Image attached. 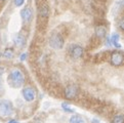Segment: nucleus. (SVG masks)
<instances>
[{
  "label": "nucleus",
  "instance_id": "nucleus-1",
  "mask_svg": "<svg viewBox=\"0 0 124 123\" xmlns=\"http://www.w3.org/2000/svg\"><path fill=\"white\" fill-rule=\"evenodd\" d=\"M7 82L11 87L14 88H20L25 83V75L20 69H14L11 70L10 73L8 74Z\"/></svg>",
  "mask_w": 124,
  "mask_h": 123
},
{
  "label": "nucleus",
  "instance_id": "nucleus-2",
  "mask_svg": "<svg viewBox=\"0 0 124 123\" xmlns=\"http://www.w3.org/2000/svg\"><path fill=\"white\" fill-rule=\"evenodd\" d=\"M64 44H65V40L60 34L55 33V34H52L50 36L49 46L52 48V49H55V50L62 49V48L64 47Z\"/></svg>",
  "mask_w": 124,
  "mask_h": 123
},
{
  "label": "nucleus",
  "instance_id": "nucleus-3",
  "mask_svg": "<svg viewBox=\"0 0 124 123\" xmlns=\"http://www.w3.org/2000/svg\"><path fill=\"white\" fill-rule=\"evenodd\" d=\"M14 113V107L12 104L7 100H0V116L8 117Z\"/></svg>",
  "mask_w": 124,
  "mask_h": 123
},
{
  "label": "nucleus",
  "instance_id": "nucleus-4",
  "mask_svg": "<svg viewBox=\"0 0 124 123\" xmlns=\"http://www.w3.org/2000/svg\"><path fill=\"white\" fill-rule=\"evenodd\" d=\"M68 52H69V54H70V56L72 59L78 60V59L82 58L83 48H82V46L78 45V44H72V45H70L69 49H68Z\"/></svg>",
  "mask_w": 124,
  "mask_h": 123
},
{
  "label": "nucleus",
  "instance_id": "nucleus-5",
  "mask_svg": "<svg viewBox=\"0 0 124 123\" xmlns=\"http://www.w3.org/2000/svg\"><path fill=\"white\" fill-rule=\"evenodd\" d=\"M78 86L75 84H70L65 88L64 90V95L67 100H74L78 94Z\"/></svg>",
  "mask_w": 124,
  "mask_h": 123
},
{
  "label": "nucleus",
  "instance_id": "nucleus-6",
  "mask_svg": "<svg viewBox=\"0 0 124 123\" xmlns=\"http://www.w3.org/2000/svg\"><path fill=\"white\" fill-rule=\"evenodd\" d=\"M22 94L26 102H33L36 98V92H35L34 88L31 86H27L22 90Z\"/></svg>",
  "mask_w": 124,
  "mask_h": 123
},
{
  "label": "nucleus",
  "instance_id": "nucleus-7",
  "mask_svg": "<svg viewBox=\"0 0 124 123\" xmlns=\"http://www.w3.org/2000/svg\"><path fill=\"white\" fill-rule=\"evenodd\" d=\"M124 62V54H121V52H113L112 55H111V60L110 63L114 67H118V66H121Z\"/></svg>",
  "mask_w": 124,
  "mask_h": 123
},
{
  "label": "nucleus",
  "instance_id": "nucleus-8",
  "mask_svg": "<svg viewBox=\"0 0 124 123\" xmlns=\"http://www.w3.org/2000/svg\"><path fill=\"white\" fill-rule=\"evenodd\" d=\"M21 16L22 20L24 21V23H30L33 19V10L31 7H25L23 10L21 11Z\"/></svg>",
  "mask_w": 124,
  "mask_h": 123
},
{
  "label": "nucleus",
  "instance_id": "nucleus-9",
  "mask_svg": "<svg viewBox=\"0 0 124 123\" xmlns=\"http://www.w3.org/2000/svg\"><path fill=\"white\" fill-rule=\"evenodd\" d=\"M49 15V7L46 3H42L39 8V16L41 17L42 20H46Z\"/></svg>",
  "mask_w": 124,
  "mask_h": 123
},
{
  "label": "nucleus",
  "instance_id": "nucleus-10",
  "mask_svg": "<svg viewBox=\"0 0 124 123\" xmlns=\"http://www.w3.org/2000/svg\"><path fill=\"white\" fill-rule=\"evenodd\" d=\"M14 43L16 47H23L26 44V38L22 34H16L14 37Z\"/></svg>",
  "mask_w": 124,
  "mask_h": 123
},
{
  "label": "nucleus",
  "instance_id": "nucleus-11",
  "mask_svg": "<svg viewBox=\"0 0 124 123\" xmlns=\"http://www.w3.org/2000/svg\"><path fill=\"white\" fill-rule=\"evenodd\" d=\"M95 36L100 39H104L107 35V29H106L104 26H97L95 27Z\"/></svg>",
  "mask_w": 124,
  "mask_h": 123
},
{
  "label": "nucleus",
  "instance_id": "nucleus-12",
  "mask_svg": "<svg viewBox=\"0 0 124 123\" xmlns=\"http://www.w3.org/2000/svg\"><path fill=\"white\" fill-rule=\"evenodd\" d=\"M14 54H15V51H14L12 48H6V49H4L2 56L6 60H10V59L14 58Z\"/></svg>",
  "mask_w": 124,
  "mask_h": 123
},
{
  "label": "nucleus",
  "instance_id": "nucleus-13",
  "mask_svg": "<svg viewBox=\"0 0 124 123\" xmlns=\"http://www.w3.org/2000/svg\"><path fill=\"white\" fill-rule=\"evenodd\" d=\"M69 123H86L84 118L80 115H73L72 117L70 118Z\"/></svg>",
  "mask_w": 124,
  "mask_h": 123
},
{
  "label": "nucleus",
  "instance_id": "nucleus-14",
  "mask_svg": "<svg viewBox=\"0 0 124 123\" xmlns=\"http://www.w3.org/2000/svg\"><path fill=\"white\" fill-rule=\"evenodd\" d=\"M110 38H111V41H112V45H114L116 48H120L121 47V45L119 44V35L118 34L115 33Z\"/></svg>",
  "mask_w": 124,
  "mask_h": 123
},
{
  "label": "nucleus",
  "instance_id": "nucleus-15",
  "mask_svg": "<svg viewBox=\"0 0 124 123\" xmlns=\"http://www.w3.org/2000/svg\"><path fill=\"white\" fill-rule=\"evenodd\" d=\"M112 123H124V116L121 114H117L112 118Z\"/></svg>",
  "mask_w": 124,
  "mask_h": 123
},
{
  "label": "nucleus",
  "instance_id": "nucleus-16",
  "mask_svg": "<svg viewBox=\"0 0 124 123\" xmlns=\"http://www.w3.org/2000/svg\"><path fill=\"white\" fill-rule=\"evenodd\" d=\"M62 107H63V109L65 110L66 112H68V113H74V110H73V109H71L66 103H64L63 105H62Z\"/></svg>",
  "mask_w": 124,
  "mask_h": 123
},
{
  "label": "nucleus",
  "instance_id": "nucleus-17",
  "mask_svg": "<svg viewBox=\"0 0 124 123\" xmlns=\"http://www.w3.org/2000/svg\"><path fill=\"white\" fill-rule=\"evenodd\" d=\"M24 3H25V0H14V4H15V6H16V7L22 6Z\"/></svg>",
  "mask_w": 124,
  "mask_h": 123
},
{
  "label": "nucleus",
  "instance_id": "nucleus-18",
  "mask_svg": "<svg viewBox=\"0 0 124 123\" xmlns=\"http://www.w3.org/2000/svg\"><path fill=\"white\" fill-rule=\"evenodd\" d=\"M118 27H119V29H120V30L124 31V17H123V19H121L120 21H119V23H118Z\"/></svg>",
  "mask_w": 124,
  "mask_h": 123
},
{
  "label": "nucleus",
  "instance_id": "nucleus-19",
  "mask_svg": "<svg viewBox=\"0 0 124 123\" xmlns=\"http://www.w3.org/2000/svg\"><path fill=\"white\" fill-rule=\"evenodd\" d=\"M26 56H27V54H22V55H21V58H20V60H21L22 62H23V61H25V60H26Z\"/></svg>",
  "mask_w": 124,
  "mask_h": 123
},
{
  "label": "nucleus",
  "instance_id": "nucleus-20",
  "mask_svg": "<svg viewBox=\"0 0 124 123\" xmlns=\"http://www.w3.org/2000/svg\"><path fill=\"white\" fill-rule=\"evenodd\" d=\"M7 123H19V121H16V120H9Z\"/></svg>",
  "mask_w": 124,
  "mask_h": 123
},
{
  "label": "nucleus",
  "instance_id": "nucleus-21",
  "mask_svg": "<svg viewBox=\"0 0 124 123\" xmlns=\"http://www.w3.org/2000/svg\"><path fill=\"white\" fill-rule=\"evenodd\" d=\"M91 123H100V122H99V120H96V119H92Z\"/></svg>",
  "mask_w": 124,
  "mask_h": 123
},
{
  "label": "nucleus",
  "instance_id": "nucleus-22",
  "mask_svg": "<svg viewBox=\"0 0 124 123\" xmlns=\"http://www.w3.org/2000/svg\"><path fill=\"white\" fill-rule=\"evenodd\" d=\"M1 86H2V81H1V79H0V88H1Z\"/></svg>",
  "mask_w": 124,
  "mask_h": 123
},
{
  "label": "nucleus",
  "instance_id": "nucleus-23",
  "mask_svg": "<svg viewBox=\"0 0 124 123\" xmlns=\"http://www.w3.org/2000/svg\"><path fill=\"white\" fill-rule=\"evenodd\" d=\"M1 1H5V0H1Z\"/></svg>",
  "mask_w": 124,
  "mask_h": 123
}]
</instances>
